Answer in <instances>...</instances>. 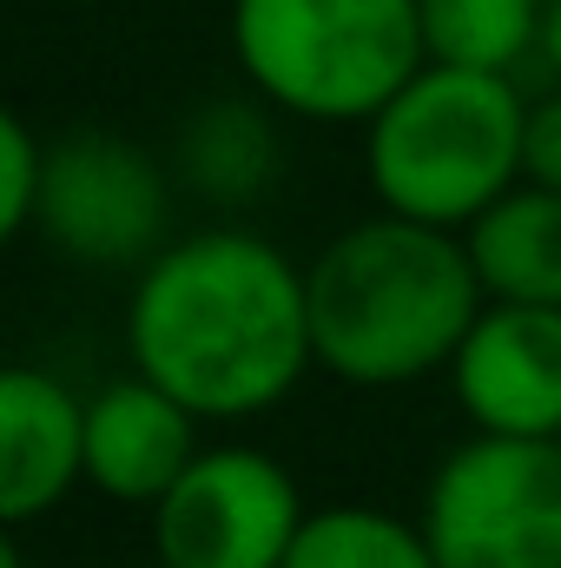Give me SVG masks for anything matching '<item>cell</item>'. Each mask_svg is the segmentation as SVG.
I'll use <instances>...</instances> for the list:
<instances>
[{
  "mask_svg": "<svg viewBox=\"0 0 561 568\" xmlns=\"http://www.w3.org/2000/svg\"><path fill=\"white\" fill-rule=\"evenodd\" d=\"M133 371L185 410L238 424L284 404L317 364L304 265L258 232H192L159 245L126 297Z\"/></svg>",
  "mask_w": 561,
  "mask_h": 568,
  "instance_id": "6da1fadb",
  "label": "cell"
},
{
  "mask_svg": "<svg viewBox=\"0 0 561 568\" xmlns=\"http://www.w3.org/2000/svg\"><path fill=\"white\" fill-rule=\"evenodd\" d=\"M417 7L429 60L482 67V73L522 67L542 47V20H549V0H417Z\"/></svg>",
  "mask_w": 561,
  "mask_h": 568,
  "instance_id": "4fadbf2b",
  "label": "cell"
},
{
  "mask_svg": "<svg viewBox=\"0 0 561 568\" xmlns=\"http://www.w3.org/2000/svg\"><path fill=\"white\" fill-rule=\"evenodd\" d=\"M232 53L278 113L330 126L370 120L429 60L417 0H232Z\"/></svg>",
  "mask_w": 561,
  "mask_h": 568,
  "instance_id": "277c9868",
  "label": "cell"
},
{
  "mask_svg": "<svg viewBox=\"0 0 561 568\" xmlns=\"http://www.w3.org/2000/svg\"><path fill=\"white\" fill-rule=\"evenodd\" d=\"M0 568H27V556H20V542H7V549H0Z\"/></svg>",
  "mask_w": 561,
  "mask_h": 568,
  "instance_id": "ac0fdd59",
  "label": "cell"
},
{
  "mask_svg": "<svg viewBox=\"0 0 561 568\" xmlns=\"http://www.w3.org/2000/svg\"><path fill=\"white\" fill-rule=\"evenodd\" d=\"M469 265L489 297L509 304H561V192L516 179L489 212L462 225Z\"/></svg>",
  "mask_w": 561,
  "mask_h": 568,
  "instance_id": "8fae6325",
  "label": "cell"
},
{
  "mask_svg": "<svg viewBox=\"0 0 561 568\" xmlns=\"http://www.w3.org/2000/svg\"><path fill=\"white\" fill-rule=\"evenodd\" d=\"M422 536L442 568H561V436L456 443L422 489Z\"/></svg>",
  "mask_w": 561,
  "mask_h": 568,
  "instance_id": "5b68a950",
  "label": "cell"
},
{
  "mask_svg": "<svg viewBox=\"0 0 561 568\" xmlns=\"http://www.w3.org/2000/svg\"><path fill=\"white\" fill-rule=\"evenodd\" d=\"M198 410H185L145 371L86 397V483L113 503H159L198 456Z\"/></svg>",
  "mask_w": 561,
  "mask_h": 568,
  "instance_id": "9c48e42d",
  "label": "cell"
},
{
  "mask_svg": "<svg viewBox=\"0 0 561 568\" xmlns=\"http://www.w3.org/2000/svg\"><path fill=\"white\" fill-rule=\"evenodd\" d=\"M165 219H172V185L159 159L126 133L86 126L47 145L33 225L47 232L53 252L80 265H145L165 245Z\"/></svg>",
  "mask_w": 561,
  "mask_h": 568,
  "instance_id": "52a82bcc",
  "label": "cell"
},
{
  "mask_svg": "<svg viewBox=\"0 0 561 568\" xmlns=\"http://www.w3.org/2000/svg\"><path fill=\"white\" fill-rule=\"evenodd\" d=\"M456 410L496 436H561V304L489 297L449 357Z\"/></svg>",
  "mask_w": 561,
  "mask_h": 568,
  "instance_id": "ba28073f",
  "label": "cell"
},
{
  "mask_svg": "<svg viewBox=\"0 0 561 568\" xmlns=\"http://www.w3.org/2000/svg\"><path fill=\"white\" fill-rule=\"evenodd\" d=\"M529 106L509 73L422 60L364 120V172L390 212L462 232L522 179Z\"/></svg>",
  "mask_w": 561,
  "mask_h": 568,
  "instance_id": "3957f363",
  "label": "cell"
},
{
  "mask_svg": "<svg viewBox=\"0 0 561 568\" xmlns=\"http://www.w3.org/2000/svg\"><path fill=\"white\" fill-rule=\"evenodd\" d=\"M304 297L317 364L357 390H390L442 371L489 304L469 245L449 225L390 205L344 225L304 265Z\"/></svg>",
  "mask_w": 561,
  "mask_h": 568,
  "instance_id": "7a4b0ae2",
  "label": "cell"
},
{
  "mask_svg": "<svg viewBox=\"0 0 561 568\" xmlns=\"http://www.w3.org/2000/svg\"><path fill=\"white\" fill-rule=\"evenodd\" d=\"M522 179L555 185L561 192V87L549 100L529 106V133H522Z\"/></svg>",
  "mask_w": 561,
  "mask_h": 568,
  "instance_id": "2e32d148",
  "label": "cell"
},
{
  "mask_svg": "<svg viewBox=\"0 0 561 568\" xmlns=\"http://www.w3.org/2000/svg\"><path fill=\"white\" fill-rule=\"evenodd\" d=\"M86 476V404L33 364L0 377V516L27 529Z\"/></svg>",
  "mask_w": 561,
  "mask_h": 568,
  "instance_id": "30bf717a",
  "label": "cell"
},
{
  "mask_svg": "<svg viewBox=\"0 0 561 568\" xmlns=\"http://www.w3.org/2000/svg\"><path fill=\"white\" fill-rule=\"evenodd\" d=\"M284 568H442L422 523H404L390 509H364V503H337L304 516L297 542Z\"/></svg>",
  "mask_w": 561,
  "mask_h": 568,
  "instance_id": "5bb4252c",
  "label": "cell"
},
{
  "mask_svg": "<svg viewBox=\"0 0 561 568\" xmlns=\"http://www.w3.org/2000/svg\"><path fill=\"white\" fill-rule=\"evenodd\" d=\"M304 529L297 483L278 456L218 443L185 463V476L152 503L159 568H284Z\"/></svg>",
  "mask_w": 561,
  "mask_h": 568,
  "instance_id": "8992f818",
  "label": "cell"
},
{
  "mask_svg": "<svg viewBox=\"0 0 561 568\" xmlns=\"http://www.w3.org/2000/svg\"><path fill=\"white\" fill-rule=\"evenodd\" d=\"M542 60L555 67V80H561V0H549V20H542Z\"/></svg>",
  "mask_w": 561,
  "mask_h": 568,
  "instance_id": "e0dca14e",
  "label": "cell"
},
{
  "mask_svg": "<svg viewBox=\"0 0 561 568\" xmlns=\"http://www.w3.org/2000/svg\"><path fill=\"white\" fill-rule=\"evenodd\" d=\"M284 140L272 126V100H205L185 126H178V159L172 172L205 199V205H258L278 185Z\"/></svg>",
  "mask_w": 561,
  "mask_h": 568,
  "instance_id": "7c38bea8",
  "label": "cell"
},
{
  "mask_svg": "<svg viewBox=\"0 0 561 568\" xmlns=\"http://www.w3.org/2000/svg\"><path fill=\"white\" fill-rule=\"evenodd\" d=\"M40 179H47V145L33 140V126L20 113L0 120V232L20 239L40 212Z\"/></svg>",
  "mask_w": 561,
  "mask_h": 568,
  "instance_id": "9a60e30c",
  "label": "cell"
}]
</instances>
